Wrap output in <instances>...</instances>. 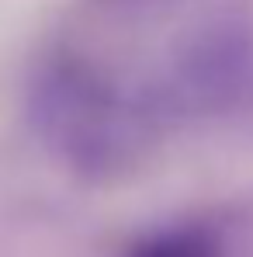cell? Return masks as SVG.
Instances as JSON below:
<instances>
[{
  "instance_id": "3",
  "label": "cell",
  "mask_w": 253,
  "mask_h": 257,
  "mask_svg": "<svg viewBox=\"0 0 253 257\" xmlns=\"http://www.w3.org/2000/svg\"><path fill=\"white\" fill-rule=\"evenodd\" d=\"M239 118H243L246 136L253 139V87H250V94H246V101H243V108H239Z\"/></svg>"
},
{
  "instance_id": "2",
  "label": "cell",
  "mask_w": 253,
  "mask_h": 257,
  "mask_svg": "<svg viewBox=\"0 0 253 257\" xmlns=\"http://www.w3.org/2000/svg\"><path fill=\"white\" fill-rule=\"evenodd\" d=\"M128 257H225L218 236L205 226H170L146 236Z\"/></svg>"
},
{
  "instance_id": "1",
  "label": "cell",
  "mask_w": 253,
  "mask_h": 257,
  "mask_svg": "<svg viewBox=\"0 0 253 257\" xmlns=\"http://www.w3.org/2000/svg\"><path fill=\"white\" fill-rule=\"evenodd\" d=\"M253 87V21L222 14L205 21L173 59L167 104L177 115L215 118L239 115Z\"/></svg>"
}]
</instances>
